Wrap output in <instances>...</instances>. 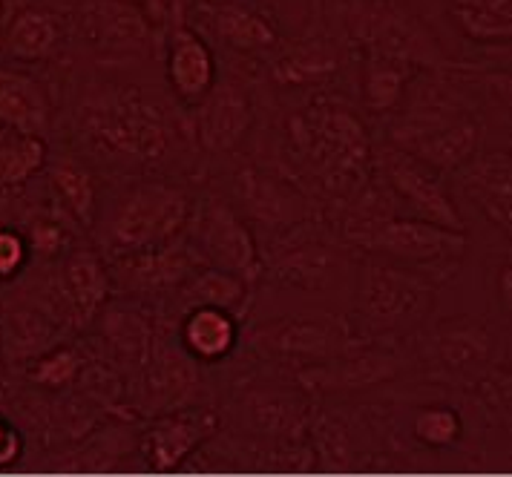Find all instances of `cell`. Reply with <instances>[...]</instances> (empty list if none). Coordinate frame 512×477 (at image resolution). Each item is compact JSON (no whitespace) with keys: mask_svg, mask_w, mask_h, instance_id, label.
<instances>
[{"mask_svg":"<svg viewBox=\"0 0 512 477\" xmlns=\"http://www.w3.org/2000/svg\"><path fill=\"white\" fill-rule=\"evenodd\" d=\"M392 144L435 170L464 167L481 144V127L464 107L446 98H420L392 127Z\"/></svg>","mask_w":512,"mask_h":477,"instance_id":"1","label":"cell"},{"mask_svg":"<svg viewBox=\"0 0 512 477\" xmlns=\"http://www.w3.org/2000/svg\"><path fill=\"white\" fill-rule=\"evenodd\" d=\"M291 136L305 161L314 164L328 184L357 179L369 164V138L360 121L340 107L314 104L291 118Z\"/></svg>","mask_w":512,"mask_h":477,"instance_id":"2","label":"cell"},{"mask_svg":"<svg viewBox=\"0 0 512 477\" xmlns=\"http://www.w3.org/2000/svg\"><path fill=\"white\" fill-rule=\"evenodd\" d=\"M190 199L170 184H139L124 193L110 222V242L124 253L156 250L185 230Z\"/></svg>","mask_w":512,"mask_h":477,"instance_id":"3","label":"cell"},{"mask_svg":"<svg viewBox=\"0 0 512 477\" xmlns=\"http://www.w3.org/2000/svg\"><path fill=\"white\" fill-rule=\"evenodd\" d=\"M351 239L360 248L392 256L397 262H415V265H441L458 262L466 250L464 230H449L426 222V219H395V216H377L366 219L351 228Z\"/></svg>","mask_w":512,"mask_h":477,"instance_id":"4","label":"cell"},{"mask_svg":"<svg viewBox=\"0 0 512 477\" xmlns=\"http://www.w3.org/2000/svg\"><path fill=\"white\" fill-rule=\"evenodd\" d=\"M432 305L426 279L389 262H369L360 282V314L377 331H397L418 322Z\"/></svg>","mask_w":512,"mask_h":477,"instance_id":"5","label":"cell"},{"mask_svg":"<svg viewBox=\"0 0 512 477\" xmlns=\"http://www.w3.org/2000/svg\"><path fill=\"white\" fill-rule=\"evenodd\" d=\"M354 35L366 44V52H380L403 58L412 64H438V41L426 32V26L400 9L392 0H363L354 9Z\"/></svg>","mask_w":512,"mask_h":477,"instance_id":"6","label":"cell"},{"mask_svg":"<svg viewBox=\"0 0 512 477\" xmlns=\"http://www.w3.org/2000/svg\"><path fill=\"white\" fill-rule=\"evenodd\" d=\"M380 170L386 184L395 190L397 199L409 205L415 219H426L449 230H464V219L432 164L392 144L380 150Z\"/></svg>","mask_w":512,"mask_h":477,"instance_id":"7","label":"cell"},{"mask_svg":"<svg viewBox=\"0 0 512 477\" xmlns=\"http://www.w3.org/2000/svg\"><path fill=\"white\" fill-rule=\"evenodd\" d=\"M196 245H199V253L219 271L233 273L245 282H254L259 276V250H256L254 236L231 207L222 202H213L202 213L199 230H196Z\"/></svg>","mask_w":512,"mask_h":477,"instance_id":"8","label":"cell"},{"mask_svg":"<svg viewBox=\"0 0 512 477\" xmlns=\"http://www.w3.org/2000/svg\"><path fill=\"white\" fill-rule=\"evenodd\" d=\"M98 138L107 141L118 153L139 156V159H159L167 150V136L159 113L133 95L116 98L107 110L90 118Z\"/></svg>","mask_w":512,"mask_h":477,"instance_id":"9","label":"cell"},{"mask_svg":"<svg viewBox=\"0 0 512 477\" xmlns=\"http://www.w3.org/2000/svg\"><path fill=\"white\" fill-rule=\"evenodd\" d=\"M167 78L173 92L187 104H202V98L216 84V64L213 52L193 29H173L170 52H167Z\"/></svg>","mask_w":512,"mask_h":477,"instance_id":"10","label":"cell"},{"mask_svg":"<svg viewBox=\"0 0 512 477\" xmlns=\"http://www.w3.org/2000/svg\"><path fill=\"white\" fill-rule=\"evenodd\" d=\"M251 127V101L248 95L222 84L202 98V113H199V141L208 153H228Z\"/></svg>","mask_w":512,"mask_h":477,"instance_id":"11","label":"cell"},{"mask_svg":"<svg viewBox=\"0 0 512 477\" xmlns=\"http://www.w3.org/2000/svg\"><path fill=\"white\" fill-rule=\"evenodd\" d=\"M216 426H219L216 417L205 411L164 417L159 423H153L144 437V457L153 469H176L193 455L196 446L208 440Z\"/></svg>","mask_w":512,"mask_h":477,"instance_id":"12","label":"cell"},{"mask_svg":"<svg viewBox=\"0 0 512 477\" xmlns=\"http://www.w3.org/2000/svg\"><path fill=\"white\" fill-rule=\"evenodd\" d=\"M0 127L35 136L47 133L49 95L38 78L0 67Z\"/></svg>","mask_w":512,"mask_h":477,"instance_id":"13","label":"cell"},{"mask_svg":"<svg viewBox=\"0 0 512 477\" xmlns=\"http://www.w3.org/2000/svg\"><path fill=\"white\" fill-rule=\"evenodd\" d=\"M455 32L469 44H512V0H441Z\"/></svg>","mask_w":512,"mask_h":477,"instance_id":"14","label":"cell"},{"mask_svg":"<svg viewBox=\"0 0 512 477\" xmlns=\"http://www.w3.org/2000/svg\"><path fill=\"white\" fill-rule=\"evenodd\" d=\"M239 328L231 311L216 305H196L182 322V340L199 360H225L236 345Z\"/></svg>","mask_w":512,"mask_h":477,"instance_id":"15","label":"cell"},{"mask_svg":"<svg viewBox=\"0 0 512 477\" xmlns=\"http://www.w3.org/2000/svg\"><path fill=\"white\" fill-rule=\"evenodd\" d=\"M213 32L236 52H265L277 46V29L262 12L242 3H219L210 12Z\"/></svg>","mask_w":512,"mask_h":477,"instance_id":"16","label":"cell"},{"mask_svg":"<svg viewBox=\"0 0 512 477\" xmlns=\"http://www.w3.org/2000/svg\"><path fill=\"white\" fill-rule=\"evenodd\" d=\"M469 193L492 222L512 230V159L487 156L469 170Z\"/></svg>","mask_w":512,"mask_h":477,"instance_id":"17","label":"cell"},{"mask_svg":"<svg viewBox=\"0 0 512 477\" xmlns=\"http://www.w3.org/2000/svg\"><path fill=\"white\" fill-rule=\"evenodd\" d=\"M412 61L380 55V52H366V67H363V98L374 113H386L397 107L403 98L406 84L412 81Z\"/></svg>","mask_w":512,"mask_h":477,"instance_id":"18","label":"cell"},{"mask_svg":"<svg viewBox=\"0 0 512 477\" xmlns=\"http://www.w3.org/2000/svg\"><path fill=\"white\" fill-rule=\"evenodd\" d=\"M47 161V144L44 138L24 130L3 127L0 130V184L15 187L32 179Z\"/></svg>","mask_w":512,"mask_h":477,"instance_id":"19","label":"cell"},{"mask_svg":"<svg viewBox=\"0 0 512 477\" xmlns=\"http://www.w3.org/2000/svg\"><path fill=\"white\" fill-rule=\"evenodd\" d=\"M58 44V23L44 9H24L6 29V49L21 61H41Z\"/></svg>","mask_w":512,"mask_h":477,"instance_id":"20","label":"cell"},{"mask_svg":"<svg viewBox=\"0 0 512 477\" xmlns=\"http://www.w3.org/2000/svg\"><path fill=\"white\" fill-rule=\"evenodd\" d=\"M67 288H70L72 302L84 317H93L98 305L107 296V276L95 253H75L67 262Z\"/></svg>","mask_w":512,"mask_h":477,"instance_id":"21","label":"cell"},{"mask_svg":"<svg viewBox=\"0 0 512 477\" xmlns=\"http://www.w3.org/2000/svg\"><path fill=\"white\" fill-rule=\"evenodd\" d=\"M334 345L337 331L320 322H285L274 340L277 351L300 360H323Z\"/></svg>","mask_w":512,"mask_h":477,"instance_id":"22","label":"cell"},{"mask_svg":"<svg viewBox=\"0 0 512 477\" xmlns=\"http://www.w3.org/2000/svg\"><path fill=\"white\" fill-rule=\"evenodd\" d=\"M300 406L282 394H251L248 423L259 434H288L300 426Z\"/></svg>","mask_w":512,"mask_h":477,"instance_id":"23","label":"cell"},{"mask_svg":"<svg viewBox=\"0 0 512 477\" xmlns=\"http://www.w3.org/2000/svg\"><path fill=\"white\" fill-rule=\"evenodd\" d=\"M52 184L58 187L64 205L70 207L72 213H75L84 225H90L95 213L93 176H90L84 167L72 164V161H58V164L52 167Z\"/></svg>","mask_w":512,"mask_h":477,"instance_id":"24","label":"cell"},{"mask_svg":"<svg viewBox=\"0 0 512 477\" xmlns=\"http://www.w3.org/2000/svg\"><path fill=\"white\" fill-rule=\"evenodd\" d=\"M190 294L196 299V305H216V308L233 311L245 296V279L228 271H219V268H210L193 279Z\"/></svg>","mask_w":512,"mask_h":477,"instance_id":"25","label":"cell"},{"mask_svg":"<svg viewBox=\"0 0 512 477\" xmlns=\"http://www.w3.org/2000/svg\"><path fill=\"white\" fill-rule=\"evenodd\" d=\"M415 437L423 446L432 449H446L461 437V417L458 411L446 409V406H432V409L418 411L415 417Z\"/></svg>","mask_w":512,"mask_h":477,"instance_id":"26","label":"cell"},{"mask_svg":"<svg viewBox=\"0 0 512 477\" xmlns=\"http://www.w3.org/2000/svg\"><path fill=\"white\" fill-rule=\"evenodd\" d=\"M441 357L452 368L464 371V368L481 363L487 357V340L472 325L464 328V331H449V334H443L441 340Z\"/></svg>","mask_w":512,"mask_h":477,"instance_id":"27","label":"cell"},{"mask_svg":"<svg viewBox=\"0 0 512 477\" xmlns=\"http://www.w3.org/2000/svg\"><path fill=\"white\" fill-rule=\"evenodd\" d=\"M331 69H334V55L328 58L326 49L311 46V49H300V52H294V55H288L282 61L280 78L291 81V84H305L311 78H323Z\"/></svg>","mask_w":512,"mask_h":477,"instance_id":"28","label":"cell"},{"mask_svg":"<svg viewBox=\"0 0 512 477\" xmlns=\"http://www.w3.org/2000/svg\"><path fill=\"white\" fill-rule=\"evenodd\" d=\"M75 374H78V357L64 348V351L49 354L47 360L38 365V374L35 377L44 386H64V383H70Z\"/></svg>","mask_w":512,"mask_h":477,"instance_id":"29","label":"cell"},{"mask_svg":"<svg viewBox=\"0 0 512 477\" xmlns=\"http://www.w3.org/2000/svg\"><path fill=\"white\" fill-rule=\"evenodd\" d=\"M26 262L24 239L12 230H0V276H12Z\"/></svg>","mask_w":512,"mask_h":477,"instance_id":"30","label":"cell"},{"mask_svg":"<svg viewBox=\"0 0 512 477\" xmlns=\"http://www.w3.org/2000/svg\"><path fill=\"white\" fill-rule=\"evenodd\" d=\"M484 87H487V95L495 104L510 107L512 110V69H495V72H487Z\"/></svg>","mask_w":512,"mask_h":477,"instance_id":"31","label":"cell"},{"mask_svg":"<svg viewBox=\"0 0 512 477\" xmlns=\"http://www.w3.org/2000/svg\"><path fill=\"white\" fill-rule=\"evenodd\" d=\"M21 452V440H18V434L12 432V429H6L3 423H0V466H6V463H12L15 457Z\"/></svg>","mask_w":512,"mask_h":477,"instance_id":"32","label":"cell"},{"mask_svg":"<svg viewBox=\"0 0 512 477\" xmlns=\"http://www.w3.org/2000/svg\"><path fill=\"white\" fill-rule=\"evenodd\" d=\"M58 228H52V225H38L35 228V248L44 250V253H52V250L58 248Z\"/></svg>","mask_w":512,"mask_h":477,"instance_id":"33","label":"cell"},{"mask_svg":"<svg viewBox=\"0 0 512 477\" xmlns=\"http://www.w3.org/2000/svg\"><path fill=\"white\" fill-rule=\"evenodd\" d=\"M498 296H501L504 311L512 317V265H504L498 273Z\"/></svg>","mask_w":512,"mask_h":477,"instance_id":"34","label":"cell"},{"mask_svg":"<svg viewBox=\"0 0 512 477\" xmlns=\"http://www.w3.org/2000/svg\"><path fill=\"white\" fill-rule=\"evenodd\" d=\"M0 6H3V0H0Z\"/></svg>","mask_w":512,"mask_h":477,"instance_id":"35","label":"cell"}]
</instances>
